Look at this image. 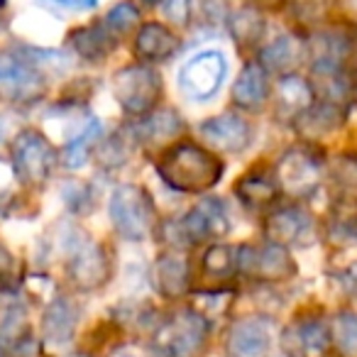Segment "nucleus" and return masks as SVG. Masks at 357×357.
<instances>
[{
	"instance_id": "nucleus-1",
	"label": "nucleus",
	"mask_w": 357,
	"mask_h": 357,
	"mask_svg": "<svg viewBox=\"0 0 357 357\" xmlns=\"http://www.w3.org/2000/svg\"><path fill=\"white\" fill-rule=\"evenodd\" d=\"M157 176L178 194H206L225 174V164L211 147L196 142H172L159 152Z\"/></svg>"
},
{
	"instance_id": "nucleus-2",
	"label": "nucleus",
	"mask_w": 357,
	"mask_h": 357,
	"mask_svg": "<svg viewBox=\"0 0 357 357\" xmlns=\"http://www.w3.org/2000/svg\"><path fill=\"white\" fill-rule=\"evenodd\" d=\"M108 215L115 233L130 243H144L159 228L154 199L144 186L118 184L110 194Z\"/></svg>"
},
{
	"instance_id": "nucleus-3",
	"label": "nucleus",
	"mask_w": 357,
	"mask_h": 357,
	"mask_svg": "<svg viewBox=\"0 0 357 357\" xmlns=\"http://www.w3.org/2000/svg\"><path fill=\"white\" fill-rule=\"evenodd\" d=\"M211 321L194 306L176 308L154 331V352L159 357H196L208 342Z\"/></svg>"
},
{
	"instance_id": "nucleus-4",
	"label": "nucleus",
	"mask_w": 357,
	"mask_h": 357,
	"mask_svg": "<svg viewBox=\"0 0 357 357\" xmlns=\"http://www.w3.org/2000/svg\"><path fill=\"white\" fill-rule=\"evenodd\" d=\"M10 159L15 176L25 186L37 189V186H45L59 167V149L42 130L25 128L13 137Z\"/></svg>"
},
{
	"instance_id": "nucleus-5",
	"label": "nucleus",
	"mask_w": 357,
	"mask_h": 357,
	"mask_svg": "<svg viewBox=\"0 0 357 357\" xmlns=\"http://www.w3.org/2000/svg\"><path fill=\"white\" fill-rule=\"evenodd\" d=\"M113 93L125 115L144 118L159 108L164 93L162 76L147 64H130L113 76Z\"/></svg>"
},
{
	"instance_id": "nucleus-6",
	"label": "nucleus",
	"mask_w": 357,
	"mask_h": 357,
	"mask_svg": "<svg viewBox=\"0 0 357 357\" xmlns=\"http://www.w3.org/2000/svg\"><path fill=\"white\" fill-rule=\"evenodd\" d=\"M238 274L257 284H287L298 274V264L289 248L277 243H243L238 248Z\"/></svg>"
},
{
	"instance_id": "nucleus-7",
	"label": "nucleus",
	"mask_w": 357,
	"mask_h": 357,
	"mask_svg": "<svg viewBox=\"0 0 357 357\" xmlns=\"http://www.w3.org/2000/svg\"><path fill=\"white\" fill-rule=\"evenodd\" d=\"M176 238L174 245H204L215 243L230 233V213L225 204L213 196H206L191 211H186L176 223L172 225Z\"/></svg>"
},
{
	"instance_id": "nucleus-8",
	"label": "nucleus",
	"mask_w": 357,
	"mask_h": 357,
	"mask_svg": "<svg viewBox=\"0 0 357 357\" xmlns=\"http://www.w3.org/2000/svg\"><path fill=\"white\" fill-rule=\"evenodd\" d=\"M274 176H277L279 191L289 199H308L316 194L323 178V162L313 149L308 147H291L279 157L274 164Z\"/></svg>"
},
{
	"instance_id": "nucleus-9",
	"label": "nucleus",
	"mask_w": 357,
	"mask_h": 357,
	"mask_svg": "<svg viewBox=\"0 0 357 357\" xmlns=\"http://www.w3.org/2000/svg\"><path fill=\"white\" fill-rule=\"evenodd\" d=\"M228 76V59L223 52L206 50L194 54L178 69V89L191 100H211L225 84Z\"/></svg>"
},
{
	"instance_id": "nucleus-10",
	"label": "nucleus",
	"mask_w": 357,
	"mask_h": 357,
	"mask_svg": "<svg viewBox=\"0 0 357 357\" xmlns=\"http://www.w3.org/2000/svg\"><path fill=\"white\" fill-rule=\"evenodd\" d=\"M45 76L32 61L13 52H0V98L32 105L45 96Z\"/></svg>"
},
{
	"instance_id": "nucleus-11",
	"label": "nucleus",
	"mask_w": 357,
	"mask_h": 357,
	"mask_svg": "<svg viewBox=\"0 0 357 357\" xmlns=\"http://www.w3.org/2000/svg\"><path fill=\"white\" fill-rule=\"evenodd\" d=\"M66 274L79 291H96L113 277V255L103 243H79L66 262Z\"/></svg>"
},
{
	"instance_id": "nucleus-12",
	"label": "nucleus",
	"mask_w": 357,
	"mask_h": 357,
	"mask_svg": "<svg viewBox=\"0 0 357 357\" xmlns=\"http://www.w3.org/2000/svg\"><path fill=\"white\" fill-rule=\"evenodd\" d=\"M262 230L269 243H277L282 248H303L313 243L316 220L301 206H284V208H274L264 218Z\"/></svg>"
},
{
	"instance_id": "nucleus-13",
	"label": "nucleus",
	"mask_w": 357,
	"mask_h": 357,
	"mask_svg": "<svg viewBox=\"0 0 357 357\" xmlns=\"http://www.w3.org/2000/svg\"><path fill=\"white\" fill-rule=\"evenodd\" d=\"M199 135L213 152L238 154L252 144L255 130L240 113H223L199 125Z\"/></svg>"
},
{
	"instance_id": "nucleus-14",
	"label": "nucleus",
	"mask_w": 357,
	"mask_h": 357,
	"mask_svg": "<svg viewBox=\"0 0 357 357\" xmlns=\"http://www.w3.org/2000/svg\"><path fill=\"white\" fill-rule=\"evenodd\" d=\"M279 345L287 357H328L333 347L331 328L321 318H301L284 328Z\"/></svg>"
},
{
	"instance_id": "nucleus-15",
	"label": "nucleus",
	"mask_w": 357,
	"mask_h": 357,
	"mask_svg": "<svg viewBox=\"0 0 357 357\" xmlns=\"http://www.w3.org/2000/svg\"><path fill=\"white\" fill-rule=\"evenodd\" d=\"M274 345V331L267 318L248 316L230 326L225 337L228 357H269Z\"/></svg>"
},
{
	"instance_id": "nucleus-16",
	"label": "nucleus",
	"mask_w": 357,
	"mask_h": 357,
	"mask_svg": "<svg viewBox=\"0 0 357 357\" xmlns=\"http://www.w3.org/2000/svg\"><path fill=\"white\" fill-rule=\"evenodd\" d=\"M152 282L157 291L169 301L184 298L191 287V262L186 259V255L178 252L176 248L159 252L152 267Z\"/></svg>"
},
{
	"instance_id": "nucleus-17",
	"label": "nucleus",
	"mask_w": 357,
	"mask_h": 357,
	"mask_svg": "<svg viewBox=\"0 0 357 357\" xmlns=\"http://www.w3.org/2000/svg\"><path fill=\"white\" fill-rule=\"evenodd\" d=\"M79 321H81L79 303L71 296H64V294L54 296L45 306V313H42V323H40L42 337H45L47 345H56V347L69 345L76 337Z\"/></svg>"
},
{
	"instance_id": "nucleus-18",
	"label": "nucleus",
	"mask_w": 357,
	"mask_h": 357,
	"mask_svg": "<svg viewBox=\"0 0 357 357\" xmlns=\"http://www.w3.org/2000/svg\"><path fill=\"white\" fill-rule=\"evenodd\" d=\"M313 103H316V91H313L311 81L303 79L296 71L279 76L277 96H274V110H277V118L282 123L294 125Z\"/></svg>"
},
{
	"instance_id": "nucleus-19",
	"label": "nucleus",
	"mask_w": 357,
	"mask_h": 357,
	"mask_svg": "<svg viewBox=\"0 0 357 357\" xmlns=\"http://www.w3.org/2000/svg\"><path fill=\"white\" fill-rule=\"evenodd\" d=\"M269 71L264 69L259 61H250V64L243 66L238 81L233 86V100L240 110H248V113H255V110H262L269 100Z\"/></svg>"
},
{
	"instance_id": "nucleus-20",
	"label": "nucleus",
	"mask_w": 357,
	"mask_h": 357,
	"mask_svg": "<svg viewBox=\"0 0 357 357\" xmlns=\"http://www.w3.org/2000/svg\"><path fill=\"white\" fill-rule=\"evenodd\" d=\"M184 132V120L176 110H152L149 115L139 118L135 135L137 142H142L144 147H169L172 142H176L178 135Z\"/></svg>"
},
{
	"instance_id": "nucleus-21",
	"label": "nucleus",
	"mask_w": 357,
	"mask_h": 357,
	"mask_svg": "<svg viewBox=\"0 0 357 357\" xmlns=\"http://www.w3.org/2000/svg\"><path fill=\"white\" fill-rule=\"evenodd\" d=\"M178 47H181V40L162 22H144L135 35V52L139 59L149 61V64L172 59Z\"/></svg>"
},
{
	"instance_id": "nucleus-22",
	"label": "nucleus",
	"mask_w": 357,
	"mask_h": 357,
	"mask_svg": "<svg viewBox=\"0 0 357 357\" xmlns=\"http://www.w3.org/2000/svg\"><path fill=\"white\" fill-rule=\"evenodd\" d=\"M233 194L245 208H267L279 199V184L274 172H264V169H252V172L243 174L235 181Z\"/></svg>"
},
{
	"instance_id": "nucleus-23",
	"label": "nucleus",
	"mask_w": 357,
	"mask_h": 357,
	"mask_svg": "<svg viewBox=\"0 0 357 357\" xmlns=\"http://www.w3.org/2000/svg\"><path fill=\"white\" fill-rule=\"evenodd\" d=\"M345 115H347V108H340V105H333V103H326V100L316 98V103L294 123V128L298 130V135H301L303 139L316 142L323 135L340 128V125L345 123Z\"/></svg>"
},
{
	"instance_id": "nucleus-24",
	"label": "nucleus",
	"mask_w": 357,
	"mask_h": 357,
	"mask_svg": "<svg viewBox=\"0 0 357 357\" xmlns=\"http://www.w3.org/2000/svg\"><path fill=\"white\" fill-rule=\"evenodd\" d=\"M303 56H306V45L294 35H282L259 52V64L267 71H277L279 76H284L291 74L301 64Z\"/></svg>"
},
{
	"instance_id": "nucleus-25",
	"label": "nucleus",
	"mask_w": 357,
	"mask_h": 357,
	"mask_svg": "<svg viewBox=\"0 0 357 357\" xmlns=\"http://www.w3.org/2000/svg\"><path fill=\"white\" fill-rule=\"evenodd\" d=\"M69 45L86 61H103L118 45V37L105 25H86L69 35Z\"/></svg>"
},
{
	"instance_id": "nucleus-26",
	"label": "nucleus",
	"mask_w": 357,
	"mask_h": 357,
	"mask_svg": "<svg viewBox=\"0 0 357 357\" xmlns=\"http://www.w3.org/2000/svg\"><path fill=\"white\" fill-rule=\"evenodd\" d=\"M201 272L204 277L215 279V282H228L238 274V248L225 243H211L201 255Z\"/></svg>"
},
{
	"instance_id": "nucleus-27",
	"label": "nucleus",
	"mask_w": 357,
	"mask_h": 357,
	"mask_svg": "<svg viewBox=\"0 0 357 357\" xmlns=\"http://www.w3.org/2000/svg\"><path fill=\"white\" fill-rule=\"evenodd\" d=\"M328 181L335 201L357 204V157L355 154H337L328 164Z\"/></svg>"
},
{
	"instance_id": "nucleus-28",
	"label": "nucleus",
	"mask_w": 357,
	"mask_h": 357,
	"mask_svg": "<svg viewBox=\"0 0 357 357\" xmlns=\"http://www.w3.org/2000/svg\"><path fill=\"white\" fill-rule=\"evenodd\" d=\"M100 137H103V125H100V120L89 118V123L79 130L76 137H71L69 142H66L64 152H61L66 167H71V169L84 167L91 154L96 152V147L100 144Z\"/></svg>"
},
{
	"instance_id": "nucleus-29",
	"label": "nucleus",
	"mask_w": 357,
	"mask_h": 357,
	"mask_svg": "<svg viewBox=\"0 0 357 357\" xmlns=\"http://www.w3.org/2000/svg\"><path fill=\"white\" fill-rule=\"evenodd\" d=\"M331 342L342 357H357V313L337 311L331 321Z\"/></svg>"
},
{
	"instance_id": "nucleus-30",
	"label": "nucleus",
	"mask_w": 357,
	"mask_h": 357,
	"mask_svg": "<svg viewBox=\"0 0 357 357\" xmlns=\"http://www.w3.org/2000/svg\"><path fill=\"white\" fill-rule=\"evenodd\" d=\"M30 340V326H27V313L20 306H10L0 313V345L8 352L17 350L22 342Z\"/></svg>"
},
{
	"instance_id": "nucleus-31",
	"label": "nucleus",
	"mask_w": 357,
	"mask_h": 357,
	"mask_svg": "<svg viewBox=\"0 0 357 357\" xmlns=\"http://www.w3.org/2000/svg\"><path fill=\"white\" fill-rule=\"evenodd\" d=\"M230 32L240 47H255L264 32V20L255 8H243L230 17Z\"/></svg>"
},
{
	"instance_id": "nucleus-32",
	"label": "nucleus",
	"mask_w": 357,
	"mask_h": 357,
	"mask_svg": "<svg viewBox=\"0 0 357 357\" xmlns=\"http://www.w3.org/2000/svg\"><path fill=\"white\" fill-rule=\"evenodd\" d=\"M331 233L333 238L342 243H355L357 240V204L352 201H335L331 215Z\"/></svg>"
},
{
	"instance_id": "nucleus-33",
	"label": "nucleus",
	"mask_w": 357,
	"mask_h": 357,
	"mask_svg": "<svg viewBox=\"0 0 357 357\" xmlns=\"http://www.w3.org/2000/svg\"><path fill=\"white\" fill-rule=\"evenodd\" d=\"M105 27H108L110 32H113L115 37H125L130 35V32L135 30V27L139 25V10L135 3H130V0H123V3H115L113 8L108 10V15H105Z\"/></svg>"
},
{
	"instance_id": "nucleus-34",
	"label": "nucleus",
	"mask_w": 357,
	"mask_h": 357,
	"mask_svg": "<svg viewBox=\"0 0 357 357\" xmlns=\"http://www.w3.org/2000/svg\"><path fill=\"white\" fill-rule=\"evenodd\" d=\"M333 0H291L294 15L301 22H318L331 13Z\"/></svg>"
},
{
	"instance_id": "nucleus-35",
	"label": "nucleus",
	"mask_w": 357,
	"mask_h": 357,
	"mask_svg": "<svg viewBox=\"0 0 357 357\" xmlns=\"http://www.w3.org/2000/svg\"><path fill=\"white\" fill-rule=\"evenodd\" d=\"M64 201L71 211H76V213H89V211L93 208V204H91V201H93L91 189L81 184V181H69V184H66Z\"/></svg>"
},
{
	"instance_id": "nucleus-36",
	"label": "nucleus",
	"mask_w": 357,
	"mask_h": 357,
	"mask_svg": "<svg viewBox=\"0 0 357 357\" xmlns=\"http://www.w3.org/2000/svg\"><path fill=\"white\" fill-rule=\"evenodd\" d=\"M20 284V267L17 259L6 245L0 243V289H15Z\"/></svg>"
},
{
	"instance_id": "nucleus-37",
	"label": "nucleus",
	"mask_w": 357,
	"mask_h": 357,
	"mask_svg": "<svg viewBox=\"0 0 357 357\" xmlns=\"http://www.w3.org/2000/svg\"><path fill=\"white\" fill-rule=\"evenodd\" d=\"M194 0H162V13L172 25L186 27L191 22Z\"/></svg>"
},
{
	"instance_id": "nucleus-38",
	"label": "nucleus",
	"mask_w": 357,
	"mask_h": 357,
	"mask_svg": "<svg viewBox=\"0 0 357 357\" xmlns=\"http://www.w3.org/2000/svg\"><path fill=\"white\" fill-rule=\"evenodd\" d=\"M50 6L69 8V10H91V8L98 6V0H45Z\"/></svg>"
},
{
	"instance_id": "nucleus-39",
	"label": "nucleus",
	"mask_w": 357,
	"mask_h": 357,
	"mask_svg": "<svg viewBox=\"0 0 357 357\" xmlns=\"http://www.w3.org/2000/svg\"><path fill=\"white\" fill-rule=\"evenodd\" d=\"M115 357H149V355L144 350H137V347H123V350H118Z\"/></svg>"
},
{
	"instance_id": "nucleus-40",
	"label": "nucleus",
	"mask_w": 357,
	"mask_h": 357,
	"mask_svg": "<svg viewBox=\"0 0 357 357\" xmlns=\"http://www.w3.org/2000/svg\"><path fill=\"white\" fill-rule=\"evenodd\" d=\"M257 6H264V8H274V6H279L282 0H255Z\"/></svg>"
},
{
	"instance_id": "nucleus-41",
	"label": "nucleus",
	"mask_w": 357,
	"mask_h": 357,
	"mask_svg": "<svg viewBox=\"0 0 357 357\" xmlns=\"http://www.w3.org/2000/svg\"><path fill=\"white\" fill-rule=\"evenodd\" d=\"M64 357H93V355H89V352L79 350V352H69V355H64Z\"/></svg>"
},
{
	"instance_id": "nucleus-42",
	"label": "nucleus",
	"mask_w": 357,
	"mask_h": 357,
	"mask_svg": "<svg viewBox=\"0 0 357 357\" xmlns=\"http://www.w3.org/2000/svg\"><path fill=\"white\" fill-rule=\"evenodd\" d=\"M0 357H10V352H8V350H6V347H3V345H0Z\"/></svg>"
},
{
	"instance_id": "nucleus-43",
	"label": "nucleus",
	"mask_w": 357,
	"mask_h": 357,
	"mask_svg": "<svg viewBox=\"0 0 357 357\" xmlns=\"http://www.w3.org/2000/svg\"><path fill=\"white\" fill-rule=\"evenodd\" d=\"M144 3H149V6H159L162 0H144Z\"/></svg>"
}]
</instances>
